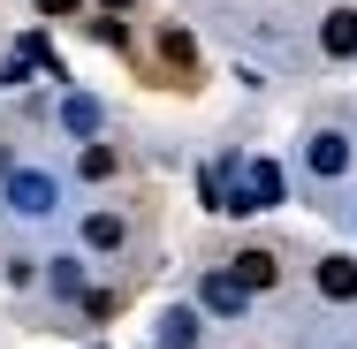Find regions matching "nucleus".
I'll use <instances>...</instances> for the list:
<instances>
[{
  "instance_id": "obj_1",
  "label": "nucleus",
  "mask_w": 357,
  "mask_h": 349,
  "mask_svg": "<svg viewBox=\"0 0 357 349\" xmlns=\"http://www.w3.org/2000/svg\"><path fill=\"white\" fill-rule=\"evenodd\" d=\"M319 46H327L335 61H350V54H357V8H335V15L319 23Z\"/></svg>"
},
{
  "instance_id": "obj_2",
  "label": "nucleus",
  "mask_w": 357,
  "mask_h": 349,
  "mask_svg": "<svg viewBox=\"0 0 357 349\" xmlns=\"http://www.w3.org/2000/svg\"><path fill=\"white\" fill-rule=\"evenodd\" d=\"M243 304H251V288H243L236 274H206V311H220V319H236Z\"/></svg>"
},
{
  "instance_id": "obj_3",
  "label": "nucleus",
  "mask_w": 357,
  "mask_h": 349,
  "mask_svg": "<svg viewBox=\"0 0 357 349\" xmlns=\"http://www.w3.org/2000/svg\"><path fill=\"white\" fill-rule=\"evenodd\" d=\"M319 296L327 304H350L357 296V258H319Z\"/></svg>"
},
{
  "instance_id": "obj_4",
  "label": "nucleus",
  "mask_w": 357,
  "mask_h": 349,
  "mask_svg": "<svg viewBox=\"0 0 357 349\" xmlns=\"http://www.w3.org/2000/svg\"><path fill=\"white\" fill-rule=\"evenodd\" d=\"M304 160H312V175H342V167H350V137H335V130H319Z\"/></svg>"
},
{
  "instance_id": "obj_5",
  "label": "nucleus",
  "mask_w": 357,
  "mask_h": 349,
  "mask_svg": "<svg viewBox=\"0 0 357 349\" xmlns=\"http://www.w3.org/2000/svg\"><path fill=\"white\" fill-rule=\"evenodd\" d=\"M8 198H15V212H54V183L46 175H8Z\"/></svg>"
},
{
  "instance_id": "obj_6",
  "label": "nucleus",
  "mask_w": 357,
  "mask_h": 349,
  "mask_svg": "<svg viewBox=\"0 0 357 349\" xmlns=\"http://www.w3.org/2000/svg\"><path fill=\"white\" fill-rule=\"evenodd\" d=\"M274 274H282L274 251H243V258H236V281H243V288H274Z\"/></svg>"
},
{
  "instance_id": "obj_7",
  "label": "nucleus",
  "mask_w": 357,
  "mask_h": 349,
  "mask_svg": "<svg viewBox=\"0 0 357 349\" xmlns=\"http://www.w3.org/2000/svg\"><path fill=\"white\" fill-rule=\"evenodd\" d=\"M122 235H130L122 212H91V220H84V243H99V251H122Z\"/></svg>"
},
{
  "instance_id": "obj_8",
  "label": "nucleus",
  "mask_w": 357,
  "mask_h": 349,
  "mask_svg": "<svg viewBox=\"0 0 357 349\" xmlns=\"http://www.w3.org/2000/svg\"><path fill=\"white\" fill-rule=\"evenodd\" d=\"M198 342V311H167L160 319V349H190Z\"/></svg>"
},
{
  "instance_id": "obj_9",
  "label": "nucleus",
  "mask_w": 357,
  "mask_h": 349,
  "mask_svg": "<svg viewBox=\"0 0 357 349\" xmlns=\"http://www.w3.org/2000/svg\"><path fill=\"white\" fill-rule=\"evenodd\" d=\"M84 175L107 183V175H114V144H84Z\"/></svg>"
},
{
  "instance_id": "obj_10",
  "label": "nucleus",
  "mask_w": 357,
  "mask_h": 349,
  "mask_svg": "<svg viewBox=\"0 0 357 349\" xmlns=\"http://www.w3.org/2000/svg\"><path fill=\"white\" fill-rule=\"evenodd\" d=\"M54 296H76V258H54Z\"/></svg>"
},
{
  "instance_id": "obj_11",
  "label": "nucleus",
  "mask_w": 357,
  "mask_h": 349,
  "mask_svg": "<svg viewBox=\"0 0 357 349\" xmlns=\"http://www.w3.org/2000/svg\"><path fill=\"white\" fill-rule=\"evenodd\" d=\"M38 8H46V15H76V0H38Z\"/></svg>"
},
{
  "instance_id": "obj_12",
  "label": "nucleus",
  "mask_w": 357,
  "mask_h": 349,
  "mask_svg": "<svg viewBox=\"0 0 357 349\" xmlns=\"http://www.w3.org/2000/svg\"><path fill=\"white\" fill-rule=\"evenodd\" d=\"M107 8H130V0H107Z\"/></svg>"
}]
</instances>
